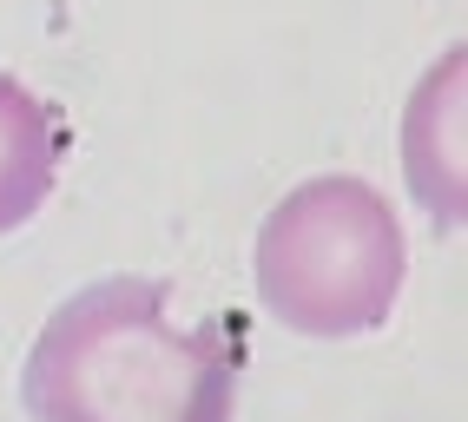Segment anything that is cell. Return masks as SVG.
<instances>
[{
  "instance_id": "obj_1",
  "label": "cell",
  "mask_w": 468,
  "mask_h": 422,
  "mask_svg": "<svg viewBox=\"0 0 468 422\" xmlns=\"http://www.w3.org/2000/svg\"><path fill=\"white\" fill-rule=\"evenodd\" d=\"M238 356L211 323H178L165 284L106 278L67 297L27 350L34 422H231Z\"/></svg>"
},
{
  "instance_id": "obj_2",
  "label": "cell",
  "mask_w": 468,
  "mask_h": 422,
  "mask_svg": "<svg viewBox=\"0 0 468 422\" xmlns=\"http://www.w3.org/2000/svg\"><path fill=\"white\" fill-rule=\"evenodd\" d=\"M258 297L303 337L383 330L402 297V225L363 178H303L258 231Z\"/></svg>"
},
{
  "instance_id": "obj_3",
  "label": "cell",
  "mask_w": 468,
  "mask_h": 422,
  "mask_svg": "<svg viewBox=\"0 0 468 422\" xmlns=\"http://www.w3.org/2000/svg\"><path fill=\"white\" fill-rule=\"evenodd\" d=\"M59 178V119L40 93L0 73V231H20L53 198Z\"/></svg>"
}]
</instances>
